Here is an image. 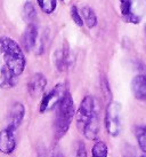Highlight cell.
<instances>
[{
  "label": "cell",
  "instance_id": "6da1fadb",
  "mask_svg": "<svg viewBox=\"0 0 146 157\" xmlns=\"http://www.w3.org/2000/svg\"><path fill=\"white\" fill-rule=\"evenodd\" d=\"M25 66V55L21 45L10 37H0V88L16 86Z\"/></svg>",
  "mask_w": 146,
  "mask_h": 157
},
{
  "label": "cell",
  "instance_id": "7a4b0ae2",
  "mask_svg": "<svg viewBox=\"0 0 146 157\" xmlns=\"http://www.w3.org/2000/svg\"><path fill=\"white\" fill-rule=\"evenodd\" d=\"M77 127L88 140H96L100 130V113L93 96L82 99L77 111Z\"/></svg>",
  "mask_w": 146,
  "mask_h": 157
},
{
  "label": "cell",
  "instance_id": "3957f363",
  "mask_svg": "<svg viewBox=\"0 0 146 157\" xmlns=\"http://www.w3.org/2000/svg\"><path fill=\"white\" fill-rule=\"evenodd\" d=\"M75 115V108H74V102H73L72 95L68 92L60 103L57 105L55 115V121H54V132L57 139L63 138L66 132L69 131L71 123Z\"/></svg>",
  "mask_w": 146,
  "mask_h": 157
},
{
  "label": "cell",
  "instance_id": "277c9868",
  "mask_svg": "<svg viewBox=\"0 0 146 157\" xmlns=\"http://www.w3.org/2000/svg\"><path fill=\"white\" fill-rule=\"evenodd\" d=\"M105 126L106 131L112 136H118L121 132V105L112 101L106 108L105 113Z\"/></svg>",
  "mask_w": 146,
  "mask_h": 157
},
{
  "label": "cell",
  "instance_id": "5b68a950",
  "mask_svg": "<svg viewBox=\"0 0 146 157\" xmlns=\"http://www.w3.org/2000/svg\"><path fill=\"white\" fill-rule=\"evenodd\" d=\"M68 92L69 91H68L65 84L60 83L55 85L52 91L42 98V100L40 102V109H39L40 113H45L53 110L54 108H57V105H60V101L63 100V98Z\"/></svg>",
  "mask_w": 146,
  "mask_h": 157
},
{
  "label": "cell",
  "instance_id": "8992f818",
  "mask_svg": "<svg viewBox=\"0 0 146 157\" xmlns=\"http://www.w3.org/2000/svg\"><path fill=\"white\" fill-rule=\"evenodd\" d=\"M39 39V30L38 26L35 25V23L32 24H27L25 28V30L23 31L21 37V44L22 48L25 52H33L37 51L38 54H41L42 51L40 48V45L38 44Z\"/></svg>",
  "mask_w": 146,
  "mask_h": 157
},
{
  "label": "cell",
  "instance_id": "52a82bcc",
  "mask_svg": "<svg viewBox=\"0 0 146 157\" xmlns=\"http://www.w3.org/2000/svg\"><path fill=\"white\" fill-rule=\"evenodd\" d=\"M16 148L15 131L10 127H6L0 131V151L2 154L9 155Z\"/></svg>",
  "mask_w": 146,
  "mask_h": 157
},
{
  "label": "cell",
  "instance_id": "ba28073f",
  "mask_svg": "<svg viewBox=\"0 0 146 157\" xmlns=\"http://www.w3.org/2000/svg\"><path fill=\"white\" fill-rule=\"evenodd\" d=\"M25 116V107L20 102H16L12 105V108L8 113V125L7 126L13 128L14 131H16L18 127L21 126L22 122Z\"/></svg>",
  "mask_w": 146,
  "mask_h": 157
},
{
  "label": "cell",
  "instance_id": "9c48e42d",
  "mask_svg": "<svg viewBox=\"0 0 146 157\" xmlns=\"http://www.w3.org/2000/svg\"><path fill=\"white\" fill-rule=\"evenodd\" d=\"M73 62L72 54L70 51L69 47L64 46L60 49H57L54 55V63H55L56 69L60 71V72H64L71 67V63Z\"/></svg>",
  "mask_w": 146,
  "mask_h": 157
},
{
  "label": "cell",
  "instance_id": "30bf717a",
  "mask_svg": "<svg viewBox=\"0 0 146 157\" xmlns=\"http://www.w3.org/2000/svg\"><path fill=\"white\" fill-rule=\"evenodd\" d=\"M47 86V79L40 72L35 74L27 83V91L30 93L31 96L33 98H38L43 93L45 88Z\"/></svg>",
  "mask_w": 146,
  "mask_h": 157
},
{
  "label": "cell",
  "instance_id": "8fae6325",
  "mask_svg": "<svg viewBox=\"0 0 146 157\" xmlns=\"http://www.w3.org/2000/svg\"><path fill=\"white\" fill-rule=\"evenodd\" d=\"M131 92L138 101L146 103V74L135 76L131 80Z\"/></svg>",
  "mask_w": 146,
  "mask_h": 157
},
{
  "label": "cell",
  "instance_id": "7c38bea8",
  "mask_svg": "<svg viewBox=\"0 0 146 157\" xmlns=\"http://www.w3.org/2000/svg\"><path fill=\"white\" fill-rule=\"evenodd\" d=\"M133 0H120V13L122 20L127 23L138 24L141 22V17L133 12Z\"/></svg>",
  "mask_w": 146,
  "mask_h": 157
},
{
  "label": "cell",
  "instance_id": "4fadbf2b",
  "mask_svg": "<svg viewBox=\"0 0 146 157\" xmlns=\"http://www.w3.org/2000/svg\"><path fill=\"white\" fill-rule=\"evenodd\" d=\"M80 13H81L83 23L89 29H93V28H95V26L97 25V16H96V13L94 12L93 8H90L89 6H85V7L81 8Z\"/></svg>",
  "mask_w": 146,
  "mask_h": 157
},
{
  "label": "cell",
  "instance_id": "5bb4252c",
  "mask_svg": "<svg viewBox=\"0 0 146 157\" xmlns=\"http://www.w3.org/2000/svg\"><path fill=\"white\" fill-rule=\"evenodd\" d=\"M23 18L27 24L35 23V18H37V12L31 1H26L23 6Z\"/></svg>",
  "mask_w": 146,
  "mask_h": 157
},
{
  "label": "cell",
  "instance_id": "9a60e30c",
  "mask_svg": "<svg viewBox=\"0 0 146 157\" xmlns=\"http://www.w3.org/2000/svg\"><path fill=\"white\" fill-rule=\"evenodd\" d=\"M108 146L103 141H96L91 149V157H108Z\"/></svg>",
  "mask_w": 146,
  "mask_h": 157
},
{
  "label": "cell",
  "instance_id": "2e32d148",
  "mask_svg": "<svg viewBox=\"0 0 146 157\" xmlns=\"http://www.w3.org/2000/svg\"><path fill=\"white\" fill-rule=\"evenodd\" d=\"M136 139H137L138 146L143 153L146 154V125H141L136 127Z\"/></svg>",
  "mask_w": 146,
  "mask_h": 157
},
{
  "label": "cell",
  "instance_id": "e0dca14e",
  "mask_svg": "<svg viewBox=\"0 0 146 157\" xmlns=\"http://www.w3.org/2000/svg\"><path fill=\"white\" fill-rule=\"evenodd\" d=\"M37 2L45 14L54 13L57 6V0H37Z\"/></svg>",
  "mask_w": 146,
  "mask_h": 157
},
{
  "label": "cell",
  "instance_id": "ac0fdd59",
  "mask_svg": "<svg viewBox=\"0 0 146 157\" xmlns=\"http://www.w3.org/2000/svg\"><path fill=\"white\" fill-rule=\"evenodd\" d=\"M71 17H72L73 22L75 23L78 26L83 25V20H82L81 13H80V10L78 9L77 6H72V7H71Z\"/></svg>",
  "mask_w": 146,
  "mask_h": 157
},
{
  "label": "cell",
  "instance_id": "d6986e66",
  "mask_svg": "<svg viewBox=\"0 0 146 157\" xmlns=\"http://www.w3.org/2000/svg\"><path fill=\"white\" fill-rule=\"evenodd\" d=\"M74 157H88L87 155V149H86V146L83 142H79L78 144V148H77V151H75V156Z\"/></svg>",
  "mask_w": 146,
  "mask_h": 157
},
{
  "label": "cell",
  "instance_id": "ffe728a7",
  "mask_svg": "<svg viewBox=\"0 0 146 157\" xmlns=\"http://www.w3.org/2000/svg\"><path fill=\"white\" fill-rule=\"evenodd\" d=\"M145 33H146V23H145Z\"/></svg>",
  "mask_w": 146,
  "mask_h": 157
},
{
  "label": "cell",
  "instance_id": "44dd1931",
  "mask_svg": "<svg viewBox=\"0 0 146 157\" xmlns=\"http://www.w3.org/2000/svg\"><path fill=\"white\" fill-rule=\"evenodd\" d=\"M141 157H146V155H144V156H141Z\"/></svg>",
  "mask_w": 146,
  "mask_h": 157
}]
</instances>
